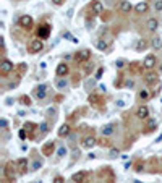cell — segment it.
<instances>
[{"label": "cell", "instance_id": "1", "mask_svg": "<svg viewBox=\"0 0 162 183\" xmlns=\"http://www.w3.org/2000/svg\"><path fill=\"white\" fill-rule=\"evenodd\" d=\"M16 164H12V162H8V164L5 165V168H3V174H5V177L8 178L10 182H13L15 183L16 180Z\"/></svg>", "mask_w": 162, "mask_h": 183}, {"label": "cell", "instance_id": "2", "mask_svg": "<svg viewBox=\"0 0 162 183\" xmlns=\"http://www.w3.org/2000/svg\"><path fill=\"white\" fill-rule=\"evenodd\" d=\"M13 70H15V65H13V62L8 60V58H3V60H2V65H0V73H2V76H7V75L12 73Z\"/></svg>", "mask_w": 162, "mask_h": 183}, {"label": "cell", "instance_id": "3", "mask_svg": "<svg viewBox=\"0 0 162 183\" xmlns=\"http://www.w3.org/2000/svg\"><path fill=\"white\" fill-rule=\"evenodd\" d=\"M42 49H44L42 39H33L29 42V46H28V52H29V54H37V52H41Z\"/></svg>", "mask_w": 162, "mask_h": 183}, {"label": "cell", "instance_id": "4", "mask_svg": "<svg viewBox=\"0 0 162 183\" xmlns=\"http://www.w3.org/2000/svg\"><path fill=\"white\" fill-rule=\"evenodd\" d=\"M18 25L21 26L23 29H28V31H29L31 28L34 26V20H33V16H29V15H23V16H20Z\"/></svg>", "mask_w": 162, "mask_h": 183}, {"label": "cell", "instance_id": "5", "mask_svg": "<svg viewBox=\"0 0 162 183\" xmlns=\"http://www.w3.org/2000/svg\"><path fill=\"white\" fill-rule=\"evenodd\" d=\"M49 36H50V25H47V23L39 25V28H37V37L39 39H47Z\"/></svg>", "mask_w": 162, "mask_h": 183}, {"label": "cell", "instance_id": "6", "mask_svg": "<svg viewBox=\"0 0 162 183\" xmlns=\"http://www.w3.org/2000/svg\"><path fill=\"white\" fill-rule=\"evenodd\" d=\"M34 97L37 99V101H42L44 97H46L47 96V86L46 84H39V86H36V88H34Z\"/></svg>", "mask_w": 162, "mask_h": 183}, {"label": "cell", "instance_id": "7", "mask_svg": "<svg viewBox=\"0 0 162 183\" xmlns=\"http://www.w3.org/2000/svg\"><path fill=\"white\" fill-rule=\"evenodd\" d=\"M89 57H91V50L89 49H81V50L76 52V55H75V60H76L78 63H83V62L89 60Z\"/></svg>", "mask_w": 162, "mask_h": 183}, {"label": "cell", "instance_id": "8", "mask_svg": "<svg viewBox=\"0 0 162 183\" xmlns=\"http://www.w3.org/2000/svg\"><path fill=\"white\" fill-rule=\"evenodd\" d=\"M54 151H55V141H47V143L42 146V154H44L46 157L52 156Z\"/></svg>", "mask_w": 162, "mask_h": 183}, {"label": "cell", "instance_id": "9", "mask_svg": "<svg viewBox=\"0 0 162 183\" xmlns=\"http://www.w3.org/2000/svg\"><path fill=\"white\" fill-rule=\"evenodd\" d=\"M143 67L146 68V70H153V68L156 67V57H154L153 54L146 55V58H144V62H143Z\"/></svg>", "mask_w": 162, "mask_h": 183}, {"label": "cell", "instance_id": "10", "mask_svg": "<svg viewBox=\"0 0 162 183\" xmlns=\"http://www.w3.org/2000/svg\"><path fill=\"white\" fill-rule=\"evenodd\" d=\"M136 117L141 120H147V117H149V109H147V105H139L136 110Z\"/></svg>", "mask_w": 162, "mask_h": 183}, {"label": "cell", "instance_id": "11", "mask_svg": "<svg viewBox=\"0 0 162 183\" xmlns=\"http://www.w3.org/2000/svg\"><path fill=\"white\" fill-rule=\"evenodd\" d=\"M91 12L96 13V15H101L104 12V5H102L101 0H92L91 2Z\"/></svg>", "mask_w": 162, "mask_h": 183}, {"label": "cell", "instance_id": "12", "mask_svg": "<svg viewBox=\"0 0 162 183\" xmlns=\"http://www.w3.org/2000/svg\"><path fill=\"white\" fill-rule=\"evenodd\" d=\"M86 177H88V174L86 172H76V174L71 175V180L75 183H84L86 182Z\"/></svg>", "mask_w": 162, "mask_h": 183}, {"label": "cell", "instance_id": "13", "mask_svg": "<svg viewBox=\"0 0 162 183\" xmlns=\"http://www.w3.org/2000/svg\"><path fill=\"white\" fill-rule=\"evenodd\" d=\"M118 10L122 13H130L133 10V5L128 2V0H123V2H120V5H118Z\"/></svg>", "mask_w": 162, "mask_h": 183}, {"label": "cell", "instance_id": "14", "mask_svg": "<svg viewBox=\"0 0 162 183\" xmlns=\"http://www.w3.org/2000/svg\"><path fill=\"white\" fill-rule=\"evenodd\" d=\"M96 144H97V139H96L94 136H88V138H84V139H83V146H84V147H88V149L94 147Z\"/></svg>", "mask_w": 162, "mask_h": 183}, {"label": "cell", "instance_id": "15", "mask_svg": "<svg viewBox=\"0 0 162 183\" xmlns=\"http://www.w3.org/2000/svg\"><path fill=\"white\" fill-rule=\"evenodd\" d=\"M25 130L28 131V136L33 138L34 130H39V125H36V123H31V122H26V123H25Z\"/></svg>", "mask_w": 162, "mask_h": 183}, {"label": "cell", "instance_id": "16", "mask_svg": "<svg viewBox=\"0 0 162 183\" xmlns=\"http://www.w3.org/2000/svg\"><path fill=\"white\" fill-rule=\"evenodd\" d=\"M67 75H68V65L58 63L57 65V76H67Z\"/></svg>", "mask_w": 162, "mask_h": 183}, {"label": "cell", "instance_id": "17", "mask_svg": "<svg viewBox=\"0 0 162 183\" xmlns=\"http://www.w3.org/2000/svg\"><path fill=\"white\" fill-rule=\"evenodd\" d=\"M70 125H67V123H63V125L58 128V138H67L68 134H70Z\"/></svg>", "mask_w": 162, "mask_h": 183}, {"label": "cell", "instance_id": "18", "mask_svg": "<svg viewBox=\"0 0 162 183\" xmlns=\"http://www.w3.org/2000/svg\"><path fill=\"white\" fill-rule=\"evenodd\" d=\"M15 164H16V167H18V170L21 172V174H23V172H26V168H28V160H26L25 157L18 159V160H16Z\"/></svg>", "mask_w": 162, "mask_h": 183}, {"label": "cell", "instance_id": "19", "mask_svg": "<svg viewBox=\"0 0 162 183\" xmlns=\"http://www.w3.org/2000/svg\"><path fill=\"white\" fill-rule=\"evenodd\" d=\"M147 47H149V42H147L146 39H139L136 42V52H143V50H146Z\"/></svg>", "mask_w": 162, "mask_h": 183}, {"label": "cell", "instance_id": "20", "mask_svg": "<svg viewBox=\"0 0 162 183\" xmlns=\"http://www.w3.org/2000/svg\"><path fill=\"white\" fill-rule=\"evenodd\" d=\"M135 10H136V13H146L149 10V5H147V2H139L135 7Z\"/></svg>", "mask_w": 162, "mask_h": 183}, {"label": "cell", "instance_id": "21", "mask_svg": "<svg viewBox=\"0 0 162 183\" xmlns=\"http://www.w3.org/2000/svg\"><path fill=\"white\" fill-rule=\"evenodd\" d=\"M157 128V120L156 118H147L146 122V131H154Z\"/></svg>", "mask_w": 162, "mask_h": 183}, {"label": "cell", "instance_id": "22", "mask_svg": "<svg viewBox=\"0 0 162 183\" xmlns=\"http://www.w3.org/2000/svg\"><path fill=\"white\" fill-rule=\"evenodd\" d=\"M146 26H147V29H149V31H156L157 28H159V21H157L156 18H151V20H147Z\"/></svg>", "mask_w": 162, "mask_h": 183}, {"label": "cell", "instance_id": "23", "mask_svg": "<svg viewBox=\"0 0 162 183\" xmlns=\"http://www.w3.org/2000/svg\"><path fill=\"white\" fill-rule=\"evenodd\" d=\"M113 128H115V125L113 123H109V125H105V126H102V136H109V134H112L113 133Z\"/></svg>", "mask_w": 162, "mask_h": 183}, {"label": "cell", "instance_id": "24", "mask_svg": "<svg viewBox=\"0 0 162 183\" xmlns=\"http://www.w3.org/2000/svg\"><path fill=\"white\" fill-rule=\"evenodd\" d=\"M151 47H153L154 50H161L162 49V39L161 37H154V39L151 41Z\"/></svg>", "mask_w": 162, "mask_h": 183}, {"label": "cell", "instance_id": "25", "mask_svg": "<svg viewBox=\"0 0 162 183\" xmlns=\"http://www.w3.org/2000/svg\"><path fill=\"white\" fill-rule=\"evenodd\" d=\"M88 101L91 102V104H94V105H99V104H102V99L99 97L97 94H91V96H89V97H88Z\"/></svg>", "mask_w": 162, "mask_h": 183}, {"label": "cell", "instance_id": "26", "mask_svg": "<svg viewBox=\"0 0 162 183\" xmlns=\"http://www.w3.org/2000/svg\"><path fill=\"white\" fill-rule=\"evenodd\" d=\"M144 81H146L147 84H154V83L157 81V75L156 73H147L146 78H144Z\"/></svg>", "mask_w": 162, "mask_h": 183}, {"label": "cell", "instance_id": "27", "mask_svg": "<svg viewBox=\"0 0 162 183\" xmlns=\"http://www.w3.org/2000/svg\"><path fill=\"white\" fill-rule=\"evenodd\" d=\"M138 97H139V101H147V99L151 97V94H149L147 89H143V91L138 92Z\"/></svg>", "mask_w": 162, "mask_h": 183}, {"label": "cell", "instance_id": "28", "mask_svg": "<svg viewBox=\"0 0 162 183\" xmlns=\"http://www.w3.org/2000/svg\"><path fill=\"white\" fill-rule=\"evenodd\" d=\"M96 46H97V49H99V50H105V49H107V47H109V44L105 42L104 39H99Z\"/></svg>", "mask_w": 162, "mask_h": 183}, {"label": "cell", "instance_id": "29", "mask_svg": "<svg viewBox=\"0 0 162 183\" xmlns=\"http://www.w3.org/2000/svg\"><path fill=\"white\" fill-rule=\"evenodd\" d=\"M67 86H68L67 79H63V78H58V79H57V88H58V89H65Z\"/></svg>", "mask_w": 162, "mask_h": 183}, {"label": "cell", "instance_id": "30", "mask_svg": "<svg viewBox=\"0 0 162 183\" xmlns=\"http://www.w3.org/2000/svg\"><path fill=\"white\" fill-rule=\"evenodd\" d=\"M20 102H21L23 105L29 107L31 105V97H29V96H21V97H20Z\"/></svg>", "mask_w": 162, "mask_h": 183}, {"label": "cell", "instance_id": "31", "mask_svg": "<svg viewBox=\"0 0 162 183\" xmlns=\"http://www.w3.org/2000/svg\"><path fill=\"white\" fill-rule=\"evenodd\" d=\"M39 130H41V133H47V131H49V123L47 122H42L39 125Z\"/></svg>", "mask_w": 162, "mask_h": 183}, {"label": "cell", "instance_id": "32", "mask_svg": "<svg viewBox=\"0 0 162 183\" xmlns=\"http://www.w3.org/2000/svg\"><path fill=\"white\" fill-rule=\"evenodd\" d=\"M41 167H42V162H41V160H34L33 165H31V170H37V168H41Z\"/></svg>", "mask_w": 162, "mask_h": 183}, {"label": "cell", "instance_id": "33", "mask_svg": "<svg viewBox=\"0 0 162 183\" xmlns=\"http://www.w3.org/2000/svg\"><path fill=\"white\" fill-rule=\"evenodd\" d=\"M63 36L67 37L68 41H71V42H78V39H76V37H75V36H71V34L68 33V31H65V33H63Z\"/></svg>", "mask_w": 162, "mask_h": 183}, {"label": "cell", "instance_id": "34", "mask_svg": "<svg viewBox=\"0 0 162 183\" xmlns=\"http://www.w3.org/2000/svg\"><path fill=\"white\" fill-rule=\"evenodd\" d=\"M115 67L118 68V70H122V68L125 67V60H123V58H120V60H117V62H115Z\"/></svg>", "mask_w": 162, "mask_h": 183}, {"label": "cell", "instance_id": "35", "mask_svg": "<svg viewBox=\"0 0 162 183\" xmlns=\"http://www.w3.org/2000/svg\"><path fill=\"white\" fill-rule=\"evenodd\" d=\"M154 8H156L157 12H162V0H156V3H154Z\"/></svg>", "mask_w": 162, "mask_h": 183}, {"label": "cell", "instance_id": "36", "mask_svg": "<svg viewBox=\"0 0 162 183\" xmlns=\"http://www.w3.org/2000/svg\"><path fill=\"white\" fill-rule=\"evenodd\" d=\"M0 126H2V130H7V128H8V122H7L5 118H2V120H0Z\"/></svg>", "mask_w": 162, "mask_h": 183}, {"label": "cell", "instance_id": "37", "mask_svg": "<svg viewBox=\"0 0 162 183\" xmlns=\"http://www.w3.org/2000/svg\"><path fill=\"white\" fill-rule=\"evenodd\" d=\"M99 144H101L102 147H104V146H105V147H109V146H110V143H109L107 139H104V136H102V139H101V141H99Z\"/></svg>", "mask_w": 162, "mask_h": 183}, {"label": "cell", "instance_id": "38", "mask_svg": "<svg viewBox=\"0 0 162 183\" xmlns=\"http://www.w3.org/2000/svg\"><path fill=\"white\" fill-rule=\"evenodd\" d=\"M54 183H65L63 177H60V175H57V177L54 178Z\"/></svg>", "mask_w": 162, "mask_h": 183}, {"label": "cell", "instance_id": "39", "mask_svg": "<svg viewBox=\"0 0 162 183\" xmlns=\"http://www.w3.org/2000/svg\"><path fill=\"white\" fill-rule=\"evenodd\" d=\"M118 154H120L118 149H110V157H117Z\"/></svg>", "mask_w": 162, "mask_h": 183}, {"label": "cell", "instance_id": "40", "mask_svg": "<svg viewBox=\"0 0 162 183\" xmlns=\"http://www.w3.org/2000/svg\"><path fill=\"white\" fill-rule=\"evenodd\" d=\"M65 154H67V149H65V147H60V149H58V156L63 157Z\"/></svg>", "mask_w": 162, "mask_h": 183}, {"label": "cell", "instance_id": "41", "mask_svg": "<svg viewBox=\"0 0 162 183\" xmlns=\"http://www.w3.org/2000/svg\"><path fill=\"white\" fill-rule=\"evenodd\" d=\"M143 168H144V165H143V164H136L135 170H136V172H143Z\"/></svg>", "mask_w": 162, "mask_h": 183}, {"label": "cell", "instance_id": "42", "mask_svg": "<svg viewBox=\"0 0 162 183\" xmlns=\"http://www.w3.org/2000/svg\"><path fill=\"white\" fill-rule=\"evenodd\" d=\"M20 138H21V139H25V138H26V130L25 128L20 130Z\"/></svg>", "mask_w": 162, "mask_h": 183}, {"label": "cell", "instance_id": "43", "mask_svg": "<svg viewBox=\"0 0 162 183\" xmlns=\"http://www.w3.org/2000/svg\"><path fill=\"white\" fill-rule=\"evenodd\" d=\"M26 68H28V67H26V63H20V67H18V70H20V71H25V70H26Z\"/></svg>", "mask_w": 162, "mask_h": 183}, {"label": "cell", "instance_id": "44", "mask_svg": "<svg viewBox=\"0 0 162 183\" xmlns=\"http://www.w3.org/2000/svg\"><path fill=\"white\" fill-rule=\"evenodd\" d=\"M102 73H104V68H99V71H97V75H96V78L99 79V78L102 76Z\"/></svg>", "mask_w": 162, "mask_h": 183}, {"label": "cell", "instance_id": "45", "mask_svg": "<svg viewBox=\"0 0 162 183\" xmlns=\"http://www.w3.org/2000/svg\"><path fill=\"white\" fill-rule=\"evenodd\" d=\"M126 86H128V88H133V86H135V81H133V79H128V81H126Z\"/></svg>", "mask_w": 162, "mask_h": 183}, {"label": "cell", "instance_id": "46", "mask_svg": "<svg viewBox=\"0 0 162 183\" xmlns=\"http://www.w3.org/2000/svg\"><path fill=\"white\" fill-rule=\"evenodd\" d=\"M52 2L55 3V5H63V2H65V0H52Z\"/></svg>", "mask_w": 162, "mask_h": 183}, {"label": "cell", "instance_id": "47", "mask_svg": "<svg viewBox=\"0 0 162 183\" xmlns=\"http://www.w3.org/2000/svg\"><path fill=\"white\" fill-rule=\"evenodd\" d=\"M117 105H118V107H125V102L120 99V101H117Z\"/></svg>", "mask_w": 162, "mask_h": 183}, {"label": "cell", "instance_id": "48", "mask_svg": "<svg viewBox=\"0 0 162 183\" xmlns=\"http://www.w3.org/2000/svg\"><path fill=\"white\" fill-rule=\"evenodd\" d=\"M84 183H91V182H88V180H86V182H84Z\"/></svg>", "mask_w": 162, "mask_h": 183}, {"label": "cell", "instance_id": "49", "mask_svg": "<svg viewBox=\"0 0 162 183\" xmlns=\"http://www.w3.org/2000/svg\"><path fill=\"white\" fill-rule=\"evenodd\" d=\"M161 71H162V67H161Z\"/></svg>", "mask_w": 162, "mask_h": 183}]
</instances>
